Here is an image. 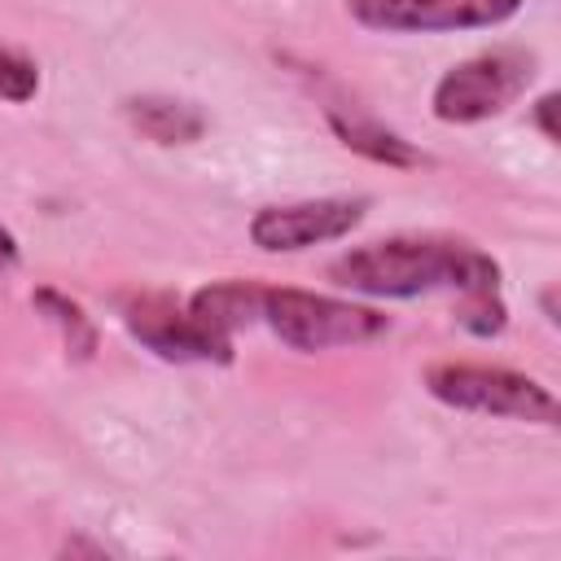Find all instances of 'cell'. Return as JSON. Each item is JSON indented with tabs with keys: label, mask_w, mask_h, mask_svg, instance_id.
<instances>
[{
	"label": "cell",
	"mask_w": 561,
	"mask_h": 561,
	"mask_svg": "<svg viewBox=\"0 0 561 561\" xmlns=\"http://www.w3.org/2000/svg\"><path fill=\"white\" fill-rule=\"evenodd\" d=\"M421 386L430 399L456 412H478V416H504V421H526V425H557V399L543 381L504 368V364H469V359H438L421 373Z\"/></svg>",
	"instance_id": "obj_3"
},
{
	"label": "cell",
	"mask_w": 561,
	"mask_h": 561,
	"mask_svg": "<svg viewBox=\"0 0 561 561\" xmlns=\"http://www.w3.org/2000/svg\"><path fill=\"white\" fill-rule=\"evenodd\" d=\"M552 110H557V92H543L535 101V127L543 131V140H557V127H552Z\"/></svg>",
	"instance_id": "obj_13"
},
{
	"label": "cell",
	"mask_w": 561,
	"mask_h": 561,
	"mask_svg": "<svg viewBox=\"0 0 561 561\" xmlns=\"http://www.w3.org/2000/svg\"><path fill=\"white\" fill-rule=\"evenodd\" d=\"M31 307L61 333V346H66V355L70 359H92L96 355V324L88 320V311L70 298V294H61V289H53V285H39V289H31Z\"/></svg>",
	"instance_id": "obj_10"
},
{
	"label": "cell",
	"mask_w": 561,
	"mask_h": 561,
	"mask_svg": "<svg viewBox=\"0 0 561 561\" xmlns=\"http://www.w3.org/2000/svg\"><path fill=\"white\" fill-rule=\"evenodd\" d=\"M526 0H342L346 18L377 35H456L491 31L522 13Z\"/></svg>",
	"instance_id": "obj_6"
},
{
	"label": "cell",
	"mask_w": 561,
	"mask_h": 561,
	"mask_svg": "<svg viewBox=\"0 0 561 561\" xmlns=\"http://www.w3.org/2000/svg\"><path fill=\"white\" fill-rule=\"evenodd\" d=\"M22 263V245H18V237H13V228L0 219V276H9L13 267Z\"/></svg>",
	"instance_id": "obj_12"
},
{
	"label": "cell",
	"mask_w": 561,
	"mask_h": 561,
	"mask_svg": "<svg viewBox=\"0 0 561 561\" xmlns=\"http://www.w3.org/2000/svg\"><path fill=\"white\" fill-rule=\"evenodd\" d=\"M373 210V197L364 193H337V197H307V202H267L250 215L245 237L263 254H298L324 241L351 237Z\"/></svg>",
	"instance_id": "obj_5"
},
{
	"label": "cell",
	"mask_w": 561,
	"mask_h": 561,
	"mask_svg": "<svg viewBox=\"0 0 561 561\" xmlns=\"http://www.w3.org/2000/svg\"><path fill=\"white\" fill-rule=\"evenodd\" d=\"M329 280L359 298H421V294H460V324L478 337H491L508 324V307L500 298V263L465 241L443 232H399L368 245H351L329 263Z\"/></svg>",
	"instance_id": "obj_1"
},
{
	"label": "cell",
	"mask_w": 561,
	"mask_h": 561,
	"mask_svg": "<svg viewBox=\"0 0 561 561\" xmlns=\"http://www.w3.org/2000/svg\"><path fill=\"white\" fill-rule=\"evenodd\" d=\"M35 92H39L35 57L0 39V101L4 105H26V101H35Z\"/></svg>",
	"instance_id": "obj_11"
},
{
	"label": "cell",
	"mask_w": 561,
	"mask_h": 561,
	"mask_svg": "<svg viewBox=\"0 0 561 561\" xmlns=\"http://www.w3.org/2000/svg\"><path fill=\"white\" fill-rule=\"evenodd\" d=\"M123 114L127 123L153 140V145H193L202 131H206V114L188 101H175V96H162V92H145V96H127L123 101Z\"/></svg>",
	"instance_id": "obj_9"
},
{
	"label": "cell",
	"mask_w": 561,
	"mask_h": 561,
	"mask_svg": "<svg viewBox=\"0 0 561 561\" xmlns=\"http://www.w3.org/2000/svg\"><path fill=\"white\" fill-rule=\"evenodd\" d=\"M324 118H329L333 136H337L351 153H359V158H368V162L399 167V171H408V167H425V162H430L412 140H403L399 131H390L386 123H377V118H368V114H346V110H333V105H329Z\"/></svg>",
	"instance_id": "obj_8"
},
{
	"label": "cell",
	"mask_w": 561,
	"mask_h": 561,
	"mask_svg": "<svg viewBox=\"0 0 561 561\" xmlns=\"http://www.w3.org/2000/svg\"><path fill=\"white\" fill-rule=\"evenodd\" d=\"M535 53L522 44H495L447 66L430 92V114L447 127H473L500 118L535 79Z\"/></svg>",
	"instance_id": "obj_4"
},
{
	"label": "cell",
	"mask_w": 561,
	"mask_h": 561,
	"mask_svg": "<svg viewBox=\"0 0 561 561\" xmlns=\"http://www.w3.org/2000/svg\"><path fill=\"white\" fill-rule=\"evenodd\" d=\"M123 324L145 351L167 364H232V342L215 337L188 311V302H175L171 294L123 298Z\"/></svg>",
	"instance_id": "obj_7"
},
{
	"label": "cell",
	"mask_w": 561,
	"mask_h": 561,
	"mask_svg": "<svg viewBox=\"0 0 561 561\" xmlns=\"http://www.w3.org/2000/svg\"><path fill=\"white\" fill-rule=\"evenodd\" d=\"M259 320L272 329V337L298 355L333 351V346H364L390 333V316L337 294L294 289V285H263L259 294Z\"/></svg>",
	"instance_id": "obj_2"
}]
</instances>
